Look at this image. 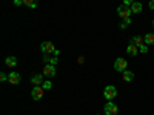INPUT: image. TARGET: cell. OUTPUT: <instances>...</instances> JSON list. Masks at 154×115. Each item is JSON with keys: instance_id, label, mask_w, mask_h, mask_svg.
<instances>
[{"instance_id": "obj_21", "label": "cell", "mask_w": 154, "mask_h": 115, "mask_svg": "<svg viewBox=\"0 0 154 115\" xmlns=\"http://www.w3.org/2000/svg\"><path fill=\"white\" fill-rule=\"evenodd\" d=\"M49 63H51V65H54V66H56L57 63H59V58H57V57H51V61H49Z\"/></svg>"}, {"instance_id": "obj_1", "label": "cell", "mask_w": 154, "mask_h": 115, "mask_svg": "<svg viewBox=\"0 0 154 115\" xmlns=\"http://www.w3.org/2000/svg\"><path fill=\"white\" fill-rule=\"evenodd\" d=\"M131 14H133V11H131V8L130 6H126V5H120L119 8H117V16L120 17V19H128V17H131Z\"/></svg>"}, {"instance_id": "obj_18", "label": "cell", "mask_w": 154, "mask_h": 115, "mask_svg": "<svg viewBox=\"0 0 154 115\" xmlns=\"http://www.w3.org/2000/svg\"><path fill=\"white\" fill-rule=\"evenodd\" d=\"M42 61L45 63V65H48V63L51 61V57H49L48 54H43V58H42Z\"/></svg>"}, {"instance_id": "obj_23", "label": "cell", "mask_w": 154, "mask_h": 115, "mask_svg": "<svg viewBox=\"0 0 154 115\" xmlns=\"http://www.w3.org/2000/svg\"><path fill=\"white\" fill-rule=\"evenodd\" d=\"M14 5H16V6H20V5H23V0H14Z\"/></svg>"}, {"instance_id": "obj_7", "label": "cell", "mask_w": 154, "mask_h": 115, "mask_svg": "<svg viewBox=\"0 0 154 115\" xmlns=\"http://www.w3.org/2000/svg\"><path fill=\"white\" fill-rule=\"evenodd\" d=\"M42 74H43L45 77H54V75H56V66L51 65V63H48V65H45Z\"/></svg>"}, {"instance_id": "obj_26", "label": "cell", "mask_w": 154, "mask_h": 115, "mask_svg": "<svg viewBox=\"0 0 154 115\" xmlns=\"http://www.w3.org/2000/svg\"><path fill=\"white\" fill-rule=\"evenodd\" d=\"M126 26H128V25L123 22V23H120V29H126Z\"/></svg>"}, {"instance_id": "obj_10", "label": "cell", "mask_w": 154, "mask_h": 115, "mask_svg": "<svg viewBox=\"0 0 154 115\" xmlns=\"http://www.w3.org/2000/svg\"><path fill=\"white\" fill-rule=\"evenodd\" d=\"M131 43H133V45H136L137 48L146 45V43H145V37H140V35H134V37L131 38Z\"/></svg>"}, {"instance_id": "obj_17", "label": "cell", "mask_w": 154, "mask_h": 115, "mask_svg": "<svg viewBox=\"0 0 154 115\" xmlns=\"http://www.w3.org/2000/svg\"><path fill=\"white\" fill-rule=\"evenodd\" d=\"M42 87L45 89V91H49V89L53 87V83H51L49 80H46V81H43V83H42Z\"/></svg>"}, {"instance_id": "obj_11", "label": "cell", "mask_w": 154, "mask_h": 115, "mask_svg": "<svg viewBox=\"0 0 154 115\" xmlns=\"http://www.w3.org/2000/svg\"><path fill=\"white\" fill-rule=\"evenodd\" d=\"M137 52H139V48H137L136 45L130 43V46H126V54H128V55L136 57V55H137Z\"/></svg>"}, {"instance_id": "obj_22", "label": "cell", "mask_w": 154, "mask_h": 115, "mask_svg": "<svg viewBox=\"0 0 154 115\" xmlns=\"http://www.w3.org/2000/svg\"><path fill=\"white\" fill-rule=\"evenodd\" d=\"M134 3V0H123V5H126V6H131Z\"/></svg>"}, {"instance_id": "obj_2", "label": "cell", "mask_w": 154, "mask_h": 115, "mask_svg": "<svg viewBox=\"0 0 154 115\" xmlns=\"http://www.w3.org/2000/svg\"><path fill=\"white\" fill-rule=\"evenodd\" d=\"M116 95H117V89H116L114 86H106L105 91H103V97L106 98V101H112L116 98Z\"/></svg>"}, {"instance_id": "obj_27", "label": "cell", "mask_w": 154, "mask_h": 115, "mask_svg": "<svg viewBox=\"0 0 154 115\" xmlns=\"http://www.w3.org/2000/svg\"><path fill=\"white\" fill-rule=\"evenodd\" d=\"M53 54H54L56 57H59V55H60V51H59V49H56V51H54V52H53Z\"/></svg>"}, {"instance_id": "obj_13", "label": "cell", "mask_w": 154, "mask_h": 115, "mask_svg": "<svg viewBox=\"0 0 154 115\" xmlns=\"http://www.w3.org/2000/svg\"><path fill=\"white\" fill-rule=\"evenodd\" d=\"M5 65H6L8 68H16V66H17V58H16V57H8V58L5 60Z\"/></svg>"}, {"instance_id": "obj_9", "label": "cell", "mask_w": 154, "mask_h": 115, "mask_svg": "<svg viewBox=\"0 0 154 115\" xmlns=\"http://www.w3.org/2000/svg\"><path fill=\"white\" fill-rule=\"evenodd\" d=\"M8 81H9L11 84H19V83L22 81V77H20V74H19V72H11V74H9Z\"/></svg>"}, {"instance_id": "obj_25", "label": "cell", "mask_w": 154, "mask_h": 115, "mask_svg": "<svg viewBox=\"0 0 154 115\" xmlns=\"http://www.w3.org/2000/svg\"><path fill=\"white\" fill-rule=\"evenodd\" d=\"M123 22H125L126 25H130V23H133V22H131V17H128V19H125Z\"/></svg>"}, {"instance_id": "obj_15", "label": "cell", "mask_w": 154, "mask_h": 115, "mask_svg": "<svg viewBox=\"0 0 154 115\" xmlns=\"http://www.w3.org/2000/svg\"><path fill=\"white\" fill-rule=\"evenodd\" d=\"M23 5H26L31 9H35L37 8V2H35V0H23Z\"/></svg>"}, {"instance_id": "obj_5", "label": "cell", "mask_w": 154, "mask_h": 115, "mask_svg": "<svg viewBox=\"0 0 154 115\" xmlns=\"http://www.w3.org/2000/svg\"><path fill=\"white\" fill-rule=\"evenodd\" d=\"M126 66H128V63H126L125 58H116V61H114V69L116 71L123 72V71H126Z\"/></svg>"}, {"instance_id": "obj_29", "label": "cell", "mask_w": 154, "mask_h": 115, "mask_svg": "<svg viewBox=\"0 0 154 115\" xmlns=\"http://www.w3.org/2000/svg\"><path fill=\"white\" fill-rule=\"evenodd\" d=\"M152 28H154V20H152Z\"/></svg>"}, {"instance_id": "obj_6", "label": "cell", "mask_w": 154, "mask_h": 115, "mask_svg": "<svg viewBox=\"0 0 154 115\" xmlns=\"http://www.w3.org/2000/svg\"><path fill=\"white\" fill-rule=\"evenodd\" d=\"M40 51H42L43 54H53L54 51H56V46L51 43V42H43L40 45Z\"/></svg>"}, {"instance_id": "obj_28", "label": "cell", "mask_w": 154, "mask_h": 115, "mask_svg": "<svg viewBox=\"0 0 154 115\" xmlns=\"http://www.w3.org/2000/svg\"><path fill=\"white\" fill-rule=\"evenodd\" d=\"M77 61H79V65H82V63H83L85 60H83V57H79V60H77Z\"/></svg>"}, {"instance_id": "obj_8", "label": "cell", "mask_w": 154, "mask_h": 115, "mask_svg": "<svg viewBox=\"0 0 154 115\" xmlns=\"http://www.w3.org/2000/svg\"><path fill=\"white\" fill-rule=\"evenodd\" d=\"M43 74H34L32 77H31V83H32V86H40L45 80H43Z\"/></svg>"}, {"instance_id": "obj_3", "label": "cell", "mask_w": 154, "mask_h": 115, "mask_svg": "<svg viewBox=\"0 0 154 115\" xmlns=\"http://www.w3.org/2000/svg\"><path fill=\"white\" fill-rule=\"evenodd\" d=\"M103 111H105V115H117L119 108L112 101H106V105L103 106Z\"/></svg>"}, {"instance_id": "obj_16", "label": "cell", "mask_w": 154, "mask_h": 115, "mask_svg": "<svg viewBox=\"0 0 154 115\" xmlns=\"http://www.w3.org/2000/svg\"><path fill=\"white\" fill-rule=\"evenodd\" d=\"M145 43L146 45H154V34H145Z\"/></svg>"}, {"instance_id": "obj_12", "label": "cell", "mask_w": 154, "mask_h": 115, "mask_svg": "<svg viewBox=\"0 0 154 115\" xmlns=\"http://www.w3.org/2000/svg\"><path fill=\"white\" fill-rule=\"evenodd\" d=\"M130 8H131V11H133V14H140V12H142V9H143V6H142V3H140V2H134Z\"/></svg>"}, {"instance_id": "obj_24", "label": "cell", "mask_w": 154, "mask_h": 115, "mask_svg": "<svg viewBox=\"0 0 154 115\" xmlns=\"http://www.w3.org/2000/svg\"><path fill=\"white\" fill-rule=\"evenodd\" d=\"M148 5H149V9H154V0H149Z\"/></svg>"}, {"instance_id": "obj_19", "label": "cell", "mask_w": 154, "mask_h": 115, "mask_svg": "<svg viewBox=\"0 0 154 115\" xmlns=\"http://www.w3.org/2000/svg\"><path fill=\"white\" fill-rule=\"evenodd\" d=\"M139 51H140V52H142V54H146V52H148V46H146V45L140 46V48H139Z\"/></svg>"}, {"instance_id": "obj_20", "label": "cell", "mask_w": 154, "mask_h": 115, "mask_svg": "<svg viewBox=\"0 0 154 115\" xmlns=\"http://www.w3.org/2000/svg\"><path fill=\"white\" fill-rule=\"evenodd\" d=\"M9 78V75H6L5 72H2V74H0V80H2V81H6Z\"/></svg>"}, {"instance_id": "obj_14", "label": "cell", "mask_w": 154, "mask_h": 115, "mask_svg": "<svg viewBox=\"0 0 154 115\" xmlns=\"http://www.w3.org/2000/svg\"><path fill=\"white\" fill-rule=\"evenodd\" d=\"M122 77H123L125 81H133L134 74H133V71H123V72H122Z\"/></svg>"}, {"instance_id": "obj_4", "label": "cell", "mask_w": 154, "mask_h": 115, "mask_svg": "<svg viewBox=\"0 0 154 115\" xmlns=\"http://www.w3.org/2000/svg\"><path fill=\"white\" fill-rule=\"evenodd\" d=\"M43 94H45V89H43L42 86H34L32 91H31V97H32V100H35V101L42 100V98H43Z\"/></svg>"}]
</instances>
